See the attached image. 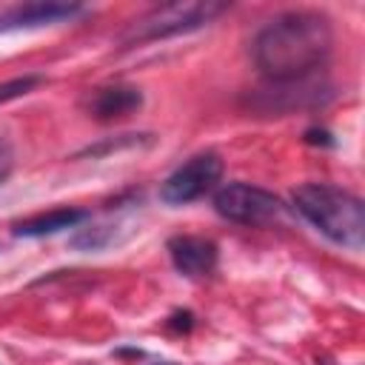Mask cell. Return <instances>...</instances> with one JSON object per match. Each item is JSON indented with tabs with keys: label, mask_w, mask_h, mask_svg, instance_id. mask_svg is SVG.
I'll list each match as a JSON object with an SVG mask.
<instances>
[{
	"label": "cell",
	"mask_w": 365,
	"mask_h": 365,
	"mask_svg": "<svg viewBox=\"0 0 365 365\" xmlns=\"http://www.w3.org/2000/svg\"><path fill=\"white\" fill-rule=\"evenodd\" d=\"M334 48L331 17L314 9H291L271 17L251 43V60L268 83L317 77Z\"/></svg>",
	"instance_id": "1"
},
{
	"label": "cell",
	"mask_w": 365,
	"mask_h": 365,
	"mask_svg": "<svg viewBox=\"0 0 365 365\" xmlns=\"http://www.w3.org/2000/svg\"><path fill=\"white\" fill-rule=\"evenodd\" d=\"M294 208L331 242L359 251L365 245V202L331 182H302L291 191Z\"/></svg>",
	"instance_id": "2"
},
{
	"label": "cell",
	"mask_w": 365,
	"mask_h": 365,
	"mask_svg": "<svg viewBox=\"0 0 365 365\" xmlns=\"http://www.w3.org/2000/svg\"><path fill=\"white\" fill-rule=\"evenodd\" d=\"M228 9H231V3H220V0H177V3L154 6L128 23V29L120 34V46L134 48V46H145V43L197 31V29L214 23Z\"/></svg>",
	"instance_id": "3"
},
{
	"label": "cell",
	"mask_w": 365,
	"mask_h": 365,
	"mask_svg": "<svg viewBox=\"0 0 365 365\" xmlns=\"http://www.w3.org/2000/svg\"><path fill=\"white\" fill-rule=\"evenodd\" d=\"M214 211L222 220L240 225H262L282 214V202L277 194L251 185V182H225L214 194Z\"/></svg>",
	"instance_id": "4"
},
{
	"label": "cell",
	"mask_w": 365,
	"mask_h": 365,
	"mask_svg": "<svg viewBox=\"0 0 365 365\" xmlns=\"http://www.w3.org/2000/svg\"><path fill=\"white\" fill-rule=\"evenodd\" d=\"M222 177V160L214 151L194 154L188 163H182L177 171L165 177L160 185V200L165 205H188L208 194Z\"/></svg>",
	"instance_id": "5"
},
{
	"label": "cell",
	"mask_w": 365,
	"mask_h": 365,
	"mask_svg": "<svg viewBox=\"0 0 365 365\" xmlns=\"http://www.w3.org/2000/svg\"><path fill=\"white\" fill-rule=\"evenodd\" d=\"M328 94H331V88L319 86L317 77L297 80V83H268V88H259L248 97V108L265 111V114H271V111L285 114V111H294L299 106H314Z\"/></svg>",
	"instance_id": "6"
},
{
	"label": "cell",
	"mask_w": 365,
	"mask_h": 365,
	"mask_svg": "<svg viewBox=\"0 0 365 365\" xmlns=\"http://www.w3.org/2000/svg\"><path fill=\"white\" fill-rule=\"evenodd\" d=\"M80 11H83L80 3H57V0L20 3V6H11V9L0 11V34L54 26V23H63V20L77 17Z\"/></svg>",
	"instance_id": "7"
},
{
	"label": "cell",
	"mask_w": 365,
	"mask_h": 365,
	"mask_svg": "<svg viewBox=\"0 0 365 365\" xmlns=\"http://www.w3.org/2000/svg\"><path fill=\"white\" fill-rule=\"evenodd\" d=\"M143 106V91L134 86H100L83 97V108L97 123H114Z\"/></svg>",
	"instance_id": "8"
},
{
	"label": "cell",
	"mask_w": 365,
	"mask_h": 365,
	"mask_svg": "<svg viewBox=\"0 0 365 365\" xmlns=\"http://www.w3.org/2000/svg\"><path fill=\"white\" fill-rule=\"evenodd\" d=\"M168 257L174 262V268L191 279L205 277L217 268L220 251L214 240L205 237H191V234H177L168 240Z\"/></svg>",
	"instance_id": "9"
},
{
	"label": "cell",
	"mask_w": 365,
	"mask_h": 365,
	"mask_svg": "<svg viewBox=\"0 0 365 365\" xmlns=\"http://www.w3.org/2000/svg\"><path fill=\"white\" fill-rule=\"evenodd\" d=\"M88 220L86 208H54L37 217H29L23 222H14V237H46V234H57L66 228H74L80 222Z\"/></svg>",
	"instance_id": "10"
},
{
	"label": "cell",
	"mask_w": 365,
	"mask_h": 365,
	"mask_svg": "<svg viewBox=\"0 0 365 365\" xmlns=\"http://www.w3.org/2000/svg\"><path fill=\"white\" fill-rule=\"evenodd\" d=\"M43 83V77L40 74H23V77H11V80H6V83H0V106L3 103H11V100H17V97H26L34 86H40Z\"/></svg>",
	"instance_id": "11"
},
{
	"label": "cell",
	"mask_w": 365,
	"mask_h": 365,
	"mask_svg": "<svg viewBox=\"0 0 365 365\" xmlns=\"http://www.w3.org/2000/svg\"><path fill=\"white\" fill-rule=\"evenodd\" d=\"M11 171H14V148L6 137H0V185L11 177Z\"/></svg>",
	"instance_id": "12"
},
{
	"label": "cell",
	"mask_w": 365,
	"mask_h": 365,
	"mask_svg": "<svg viewBox=\"0 0 365 365\" xmlns=\"http://www.w3.org/2000/svg\"><path fill=\"white\" fill-rule=\"evenodd\" d=\"M191 325H194L191 311H177V314H171V319H168V328H171V331H191Z\"/></svg>",
	"instance_id": "13"
},
{
	"label": "cell",
	"mask_w": 365,
	"mask_h": 365,
	"mask_svg": "<svg viewBox=\"0 0 365 365\" xmlns=\"http://www.w3.org/2000/svg\"><path fill=\"white\" fill-rule=\"evenodd\" d=\"M305 140H308V143H325V145H331V140H328V131H317V128L305 131Z\"/></svg>",
	"instance_id": "14"
}]
</instances>
